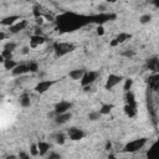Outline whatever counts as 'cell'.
<instances>
[{"label": "cell", "mask_w": 159, "mask_h": 159, "mask_svg": "<svg viewBox=\"0 0 159 159\" xmlns=\"http://www.w3.org/2000/svg\"><path fill=\"white\" fill-rule=\"evenodd\" d=\"M94 21V17H84L81 15H76V14H63L61 16L57 17V24H58V29H61V31H75L76 29L83 26L87 22Z\"/></svg>", "instance_id": "cell-1"}, {"label": "cell", "mask_w": 159, "mask_h": 159, "mask_svg": "<svg viewBox=\"0 0 159 159\" xmlns=\"http://www.w3.org/2000/svg\"><path fill=\"white\" fill-rule=\"evenodd\" d=\"M147 143V138H139V139H135V140H132L129 142L128 144H125L124 147V152L127 153H134V152H138Z\"/></svg>", "instance_id": "cell-2"}, {"label": "cell", "mask_w": 159, "mask_h": 159, "mask_svg": "<svg viewBox=\"0 0 159 159\" xmlns=\"http://www.w3.org/2000/svg\"><path fill=\"white\" fill-rule=\"evenodd\" d=\"M53 48H55V53H56V56L61 57V56H65V55H67V53L72 52V51L75 50V46H73V45H71V43L60 42V43H55Z\"/></svg>", "instance_id": "cell-3"}, {"label": "cell", "mask_w": 159, "mask_h": 159, "mask_svg": "<svg viewBox=\"0 0 159 159\" xmlns=\"http://www.w3.org/2000/svg\"><path fill=\"white\" fill-rule=\"evenodd\" d=\"M98 77V72L96 71H84L82 78H81V86H91Z\"/></svg>", "instance_id": "cell-4"}, {"label": "cell", "mask_w": 159, "mask_h": 159, "mask_svg": "<svg viewBox=\"0 0 159 159\" xmlns=\"http://www.w3.org/2000/svg\"><path fill=\"white\" fill-rule=\"evenodd\" d=\"M122 80H123V77L122 76H118V75H109L108 76V78H107V82H106V89H112V88H114L117 84H119L120 82H122Z\"/></svg>", "instance_id": "cell-5"}, {"label": "cell", "mask_w": 159, "mask_h": 159, "mask_svg": "<svg viewBox=\"0 0 159 159\" xmlns=\"http://www.w3.org/2000/svg\"><path fill=\"white\" fill-rule=\"evenodd\" d=\"M55 84V81H50V80H45V81H40L37 84H36V87H35V91L37 92V93H45L46 91H48L50 88H51V86H53Z\"/></svg>", "instance_id": "cell-6"}, {"label": "cell", "mask_w": 159, "mask_h": 159, "mask_svg": "<svg viewBox=\"0 0 159 159\" xmlns=\"http://www.w3.org/2000/svg\"><path fill=\"white\" fill-rule=\"evenodd\" d=\"M27 26V21L26 20H19L17 22H15L14 25L10 26V32L11 34H19L22 30H25Z\"/></svg>", "instance_id": "cell-7"}, {"label": "cell", "mask_w": 159, "mask_h": 159, "mask_svg": "<svg viewBox=\"0 0 159 159\" xmlns=\"http://www.w3.org/2000/svg\"><path fill=\"white\" fill-rule=\"evenodd\" d=\"M72 107V104L70 102H66V101H61L60 103H57L55 106V114H60V113H65V112H68V109Z\"/></svg>", "instance_id": "cell-8"}, {"label": "cell", "mask_w": 159, "mask_h": 159, "mask_svg": "<svg viewBox=\"0 0 159 159\" xmlns=\"http://www.w3.org/2000/svg\"><path fill=\"white\" fill-rule=\"evenodd\" d=\"M68 135L71 138V140H81L83 137H84V132L80 128H71L68 130Z\"/></svg>", "instance_id": "cell-9"}, {"label": "cell", "mask_w": 159, "mask_h": 159, "mask_svg": "<svg viewBox=\"0 0 159 159\" xmlns=\"http://www.w3.org/2000/svg\"><path fill=\"white\" fill-rule=\"evenodd\" d=\"M45 41H46V39H45L43 36H41V35H39V34L32 35V36L30 37V47H31V48H36L37 46L42 45Z\"/></svg>", "instance_id": "cell-10"}, {"label": "cell", "mask_w": 159, "mask_h": 159, "mask_svg": "<svg viewBox=\"0 0 159 159\" xmlns=\"http://www.w3.org/2000/svg\"><path fill=\"white\" fill-rule=\"evenodd\" d=\"M11 71H12V75H14V76H21V75H25V73L30 72L29 65H25V63H21V65L17 63Z\"/></svg>", "instance_id": "cell-11"}, {"label": "cell", "mask_w": 159, "mask_h": 159, "mask_svg": "<svg viewBox=\"0 0 159 159\" xmlns=\"http://www.w3.org/2000/svg\"><path fill=\"white\" fill-rule=\"evenodd\" d=\"M72 114L70 112H65V113H60V114H56L55 117V122L57 124H65L66 122H68L71 119Z\"/></svg>", "instance_id": "cell-12"}, {"label": "cell", "mask_w": 159, "mask_h": 159, "mask_svg": "<svg viewBox=\"0 0 159 159\" xmlns=\"http://www.w3.org/2000/svg\"><path fill=\"white\" fill-rule=\"evenodd\" d=\"M20 20V17L17 16V15H11V16H6V17H4L1 21H0V24L2 25V26H11V25H14L15 22H17Z\"/></svg>", "instance_id": "cell-13"}, {"label": "cell", "mask_w": 159, "mask_h": 159, "mask_svg": "<svg viewBox=\"0 0 159 159\" xmlns=\"http://www.w3.org/2000/svg\"><path fill=\"white\" fill-rule=\"evenodd\" d=\"M124 112H125V114L128 116V117H130V118H133L135 114H137V104H125L124 106Z\"/></svg>", "instance_id": "cell-14"}, {"label": "cell", "mask_w": 159, "mask_h": 159, "mask_svg": "<svg viewBox=\"0 0 159 159\" xmlns=\"http://www.w3.org/2000/svg\"><path fill=\"white\" fill-rule=\"evenodd\" d=\"M37 149H39V154L40 155H45L50 149V144L46 143V142H39L37 143Z\"/></svg>", "instance_id": "cell-15"}, {"label": "cell", "mask_w": 159, "mask_h": 159, "mask_svg": "<svg viewBox=\"0 0 159 159\" xmlns=\"http://www.w3.org/2000/svg\"><path fill=\"white\" fill-rule=\"evenodd\" d=\"M83 73H84V70H82V68L72 70V71L70 72V77H71L72 80H81L82 76H83Z\"/></svg>", "instance_id": "cell-16"}, {"label": "cell", "mask_w": 159, "mask_h": 159, "mask_svg": "<svg viewBox=\"0 0 159 159\" xmlns=\"http://www.w3.org/2000/svg\"><path fill=\"white\" fill-rule=\"evenodd\" d=\"M113 104H111V103H106V104H102V107H101V109H99V113L102 114V116H106V114H109L111 113V111L113 109Z\"/></svg>", "instance_id": "cell-17"}, {"label": "cell", "mask_w": 159, "mask_h": 159, "mask_svg": "<svg viewBox=\"0 0 159 159\" xmlns=\"http://www.w3.org/2000/svg\"><path fill=\"white\" fill-rule=\"evenodd\" d=\"M132 37V35L130 34H127V32H120L117 37H116V41L118 42V45L119 43H123L124 41H127V40H129Z\"/></svg>", "instance_id": "cell-18"}, {"label": "cell", "mask_w": 159, "mask_h": 159, "mask_svg": "<svg viewBox=\"0 0 159 159\" xmlns=\"http://www.w3.org/2000/svg\"><path fill=\"white\" fill-rule=\"evenodd\" d=\"M2 65H4V68L5 70H12L16 65H17V62L16 61H14L12 58H9V60H4V62H2Z\"/></svg>", "instance_id": "cell-19"}, {"label": "cell", "mask_w": 159, "mask_h": 159, "mask_svg": "<svg viewBox=\"0 0 159 159\" xmlns=\"http://www.w3.org/2000/svg\"><path fill=\"white\" fill-rule=\"evenodd\" d=\"M20 104L22 106V107H25V108H27V107H30V104H31V101H30V96L29 94H22L21 97H20Z\"/></svg>", "instance_id": "cell-20"}, {"label": "cell", "mask_w": 159, "mask_h": 159, "mask_svg": "<svg viewBox=\"0 0 159 159\" xmlns=\"http://www.w3.org/2000/svg\"><path fill=\"white\" fill-rule=\"evenodd\" d=\"M149 86L153 88V91H157L158 87H159V80H158V76H153L149 78Z\"/></svg>", "instance_id": "cell-21"}, {"label": "cell", "mask_w": 159, "mask_h": 159, "mask_svg": "<svg viewBox=\"0 0 159 159\" xmlns=\"http://www.w3.org/2000/svg\"><path fill=\"white\" fill-rule=\"evenodd\" d=\"M101 113L99 112H91L89 114H88V119L89 120H92V122H96V120H98L99 118H101Z\"/></svg>", "instance_id": "cell-22"}, {"label": "cell", "mask_w": 159, "mask_h": 159, "mask_svg": "<svg viewBox=\"0 0 159 159\" xmlns=\"http://www.w3.org/2000/svg\"><path fill=\"white\" fill-rule=\"evenodd\" d=\"M150 20H152V15H149V14H145V15H142L140 16V19H139V22L140 24H148V22H150Z\"/></svg>", "instance_id": "cell-23"}, {"label": "cell", "mask_w": 159, "mask_h": 159, "mask_svg": "<svg viewBox=\"0 0 159 159\" xmlns=\"http://www.w3.org/2000/svg\"><path fill=\"white\" fill-rule=\"evenodd\" d=\"M148 66H149V68H152V70H157V67H158V60H157V57L149 60V61H148Z\"/></svg>", "instance_id": "cell-24"}, {"label": "cell", "mask_w": 159, "mask_h": 159, "mask_svg": "<svg viewBox=\"0 0 159 159\" xmlns=\"http://www.w3.org/2000/svg\"><path fill=\"white\" fill-rule=\"evenodd\" d=\"M132 84H133V80H132V78H127L125 82H124V87H123L124 92H128V91L132 88Z\"/></svg>", "instance_id": "cell-25"}, {"label": "cell", "mask_w": 159, "mask_h": 159, "mask_svg": "<svg viewBox=\"0 0 159 159\" xmlns=\"http://www.w3.org/2000/svg\"><path fill=\"white\" fill-rule=\"evenodd\" d=\"M16 46H17V45H16L15 42H7V43L4 46V50H7V51H11V52H12V51L16 48Z\"/></svg>", "instance_id": "cell-26"}, {"label": "cell", "mask_w": 159, "mask_h": 159, "mask_svg": "<svg viewBox=\"0 0 159 159\" xmlns=\"http://www.w3.org/2000/svg\"><path fill=\"white\" fill-rule=\"evenodd\" d=\"M1 55H2L4 60H9V58H12V52H11V51H7V50H2Z\"/></svg>", "instance_id": "cell-27"}, {"label": "cell", "mask_w": 159, "mask_h": 159, "mask_svg": "<svg viewBox=\"0 0 159 159\" xmlns=\"http://www.w3.org/2000/svg\"><path fill=\"white\" fill-rule=\"evenodd\" d=\"M29 70H30V72H37L39 65H37L36 62H30V63H29Z\"/></svg>", "instance_id": "cell-28"}, {"label": "cell", "mask_w": 159, "mask_h": 159, "mask_svg": "<svg viewBox=\"0 0 159 159\" xmlns=\"http://www.w3.org/2000/svg\"><path fill=\"white\" fill-rule=\"evenodd\" d=\"M56 143L60 144V145L65 144V135L63 134H57L56 135Z\"/></svg>", "instance_id": "cell-29"}, {"label": "cell", "mask_w": 159, "mask_h": 159, "mask_svg": "<svg viewBox=\"0 0 159 159\" xmlns=\"http://www.w3.org/2000/svg\"><path fill=\"white\" fill-rule=\"evenodd\" d=\"M30 153H31V155H37V154H39V149H37V144H32V145H31V149H30Z\"/></svg>", "instance_id": "cell-30"}, {"label": "cell", "mask_w": 159, "mask_h": 159, "mask_svg": "<svg viewBox=\"0 0 159 159\" xmlns=\"http://www.w3.org/2000/svg\"><path fill=\"white\" fill-rule=\"evenodd\" d=\"M122 55H123L124 57H132V56L134 55V51H133V50H127V51L122 52Z\"/></svg>", "instance_id": "cell-31"}, {"label": "cell", "mask_w": 159, "mask_h": 159, "mask_svg": "<svg viewBox=\"0 0 159 159\" xmlns=\"http://www.w3.org/2000/svg\"><path fill=\"white\" fill-rule=\"evenodd\" d=\"M97 34L101 35V36L104 34V29H103V26H98V27H97Z\"/></svg>", "instance_id": "cell-32"}, {"label": "cell", "mask_w": 159, "mask_h": 159, "mask_svg": "<svg viewBox=\"0 0 159 159\" xmlns=\"http://www.w3.org/2000/svg\"><path fill=\"white\" fill-rule=\"evenodd\" d=\"M36 24H37V25H42V24H43V17H42V16L36 17Z\"/></svg>", "instance_id": "cell-33"}, {"label": "cell", "mask_w": 159, "mask_h": 159, "mask_svg": "<svg viewBox=\"0 0 159 159\" xmlns=\"http://www.w3.org/2000/svg\"><path fill=\"white\" fill-rule=\"evenodd\" d=\"M109 45H111L112 47H114V46H117V45H118V42H117V41H116V39H114V40H113V41H112Z\"/></svg>", "instance_id": "cell-34"}, {"label": "cell", "mask_w": 159, "mask_h": 159, "mask_svg": "<svg viewBox=\"0 0 159 159\" xmlns=\"http://www.w3.org/2000/svg\"><path fill=\"white\" fill-rule=\"evenodd\" d=\"M5 37H6V35H5L2 31H0V41H1V40H4Z\"/></svg>", "instance_id": "cell-35"}, {"label": "cell", "mask_w": 159, "mask_h": 159, "mask_svg": "<svg viewBox=\"0 0 159 159\" xmlns=\"http://www.w3.org/2000/svg\"><path fill=\"white\" fill-rule=\"evenodd\" d=\"M29 52V47H24L22 48V53H27Z\"/></svg>", "instance_id": "cell-36"}, {"label": "cell", "mask_w": 159, "mask_h": 159, "mask_svg": "<svg viewBox=\"0 0 159 159\" xmlns=\"http://www.w3.org/2000/svg\"><path fill=\"white\" fill-rule=\"evenodd\" d=\"M50 158H60V155H57V154H50Z\"/></svg>", "instance_id": "cell-37"}, {"label": "cell", "mask_w": 159, "mask_h": 159, "mask_svg": "<svg viewBox=\"0 0 159 159\" xmlns=\"http://www.w3.org/2000/svg\"><path fill=\"white\" fill-rule=\"evenodd\" d=\"M20 157H21V158H27V155H26L25 153H21V154H20Z\"/></svg>", "instance_id": "cell-38"}, {"label": "cell", "mask_w": 159, "mask_h": 159, "mask_svg": "<svg viewBox=\"0 0 159 159\" xmlns=\"http://www.w3.org/2000/svg\"><path fill=\"white\" fill-rule=\"evenodd\" d=\"M4 62V57H2V55L0 53V63H2Z\"/></svg>", "instance_id": "cell-39"}, {"label": "cell", "mask_w": 159, "mask_h": 159, "mask_svg": "<svg viewBox=\"0 0 159 159\" xmlns=\"http://www.w3.org/2000/svg\"><path fill=\"white\" fill-rule=\"evenodd\" d=\"M108 2H111V4H114V2H117V0H107Z\"/></svg>", "instance_id": "cell-40"}, {"label": "cell", "mask_w": 159, "mask_h": 159, "mask_svg": "<svg viewBox=\"0 0 159 159\" xmlns=\"http://www.w3.org/2000/svg\"><path fill=\"white\" fill-rule=\"evenodd\" d=\"M26 1H31V0H26Z\"/></svg>", "instance_id": "cell-41"}]
</instances>
